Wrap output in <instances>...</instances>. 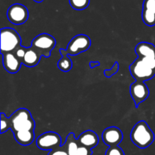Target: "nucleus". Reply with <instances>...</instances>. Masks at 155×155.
I'll return each instance as SVG.
<instances>
[{"instance_id": "412c9836", "label": "nucleus", "mask_w": 155, "mask_h": 155, "mask_svg": "<svg viewBox=\"0 0 155 155\" xmlns=\"http://www.w3.org/2000/svg\"><path fill=\"white\" fill-rule=\"evenodd\" d=\"M48 155H68V153L65 150V149L64 148L63 146L61 145L60 147L50 150L49 153Z\"/></svg>"}, {"instance_id": "b1692460", "label": "nucleus", "mask_w": 155, "mask_h": 155, "mask_svg": "<svg viewBox=\"0 0 155 155\" xmlns=\"http://www.w3.org/2000/svg\"><path fill=\"white\" fill-rule=\"evenodd\" d=\"M33 1L36 2H37V3H40V2H43L44 0H33Z\"/></svg>"}, {"instance_id": "9b49d317", "label": "nucleus", "mask_w": 155, "mask_h": 155, "mask_svg": "<svg viewBox=\"0 0 155 155\" xmlns=\"http://www.w3.org/2000/svg\"><path fill=\"white\" fill-rule=\"evenodd\" d=\"M142 18L144 24L148 27L155 25V0H144Z\"/></svg>"}, {"instance_id": "f03ea898", "label": "nucleus", "mask_w": 155, "mask_h": 155, "mask_svg": "<svg viewBox=\"0 0 155 155\" xmlns=\"http://www.w3.org/2000/svg\"><path fill=\"white\" fill-rule=\"evenodd\" d=\"M9 129L15 139L23 146L30 145L35 139V121L31 112L26 108H19L8 117Z\"/></svg>"}, {"instance_id": "7ed1b4c3", "label": "nucleus", "mask_w": 155, "mask_h": 155, "mask_svg": "<svg viewBox=\"0 0 155 155\" xmlns=\"http://www.w3.org/2000/svg\"><path fill=\"white\" fill-rule=\"evenodd\" d=\"M130 138L135 145L142 149L149 147L154 141V134L145 121L138 122L132 129Z\"/></svg>"}, {"instance_id": "9d476101", "label": "nucleus", "mask_w": 155, "mask_h": 155, "mask_svg": "<svg viewBox=\"0 0 155 155\" xmlns=\"http://www.w3.org/2000/svg\"><path fill=\"white\" fill-rule=\"evenodd\" d=\"M101 138L106 145L112 147L119 145L120 143L123 141L124 135L119 128L116 126H110L103 131Z\"/></svg>"}, {"instance_id": "0eeeda50", "label": "nucleus", "mask_w": 155, "mask_h": 155, "mask_svg": "<svg viewBox=\"0 0 155 155\" xmlns=\"http://www.w3.org/2000/svg\"><path fill=\"white\" fill-rule=\"evenodd\" d=\"M36 146L39 149L45 150L58 148L61 146V137L57 132H44L36 139Z\"/></svg>"}, {"instance_id": "4468645a", "label": "nucleus", "mask_w": 155, "mask_h": 155, "mask_svg": "<svg viewBox=\"0 0 155 155\" xmlns=\"http://www.w3.org/2000/svg\"><path fill=\"white\" fill-rule=\"evenodd\" d=\"M41 57L42 56L31 46L26 47L24 55L21 58V61L22 64H24L25 66L32 68V67H35L39 64Z\"/></svg>"}, {"instance_id": "6e6552de", "label": "nucleus", "mask_w": 155, "mask_h": 155, "mask_svg": "<svg viewBox=\"0 0 155 155\" xmlns=\"http://www.w3.org/2000/svg\"><path fill=\"white\" fill-rule=\"evenodd\" d=\"M7 17L12 24L21 25L28 20V9L24 5L15 3L8 8L7 11Z\"/></svg>"}, {"instance_id": "a211bd4d", "label": "nucleus", "mask_w": 155, "mask_h": 155, "mask_svg": "<svg viewBox=\"0 0 155 155\" xmlns=\"http://www.w3.org/2000/svg\"><path fill=\"white\" fill-rule=\"evenodd\" d=\"M105 155H125L124 150L119 146L109 147L106 150Z\"/></svg>"}, {"instance_id": "1a4fd4ad", "label": "nucleus", "mask_w": 155, "mask_h": 155, "mask_svg": "<svg viewBox=\"0 0 155 155\" xmlns=\"http://www.w3.org/2000/svg\"><path fill=\"white\" fill-rule=\"evenodd\" d=\"M130 95L134 100L136 107H139V105L145 101L150 94L149 89L145 81H136L134 83L130 85Z\"/></svg>"}, {"instance_id": "f8f14e48", "label": "nucleus", "mask_w": 155, "mask_h": 155, "mask_svg": "<svg viewBox=\"0 0 155 155\" xmlns=\"http://www.w3.org/2000/svg\"><path fill=\"white\" fill-rule=\"evenodd\" d=\"M2 56V63L5 69L11 74H15L21 69L22 62L16 57L14 53H5Z\"/></svg>"}, {"instance_id": "6ab92c4d", "label": "nucleus", "mask_w": 155, "mask_h": 155, "mask_svg": "<svg viewBox=\"0 0 155 155\" xmlns=\"http://www.w3.org/2000/svg\"><path fill=\"white\" fill-rule=\"evenodd\" d=\"M1 134L5 133L9 129L8 117L5 115L4 112H1Z\"/></svg>"}, {"instance_id": "f3484780", "label": "nucleus", "mask_w": 155, "mask_h": 155, "mask_svg": "<svg viewBox=\"0 0 155 155\" xmlns=\"http://www.w3.org/2000/svg\"><path fill=\"white\" fill-rule=\"evenodd\" d=\"M70 5L75 10H83L89 6L90 0H69Z\"/></svg>"}, {"instance_id": "4be33fe9", "label": "nucleus", "mask_w": 155, "mask_h": 155, "mask_svg": "<svg viewBox=\"0 0 155 155\" xmlns=\"http://www.w3.org/2000/svg\"><path fill=\"white\" fill-rule=\"evenodd\" d=\"M92 149L88 148V147L81 145V144H80V147H79V150H78V155H92Z\"/></svg>"}, {"instance_id": "423d86ee", "label": "nucleus", "mask_w": 155, "mask_h": 155, "mask_svg": "<svg viewBox=\"0 0 155 155\" xmlns=\"http://www.w3.org/2000/svg\"><path fill=\"white\" fill-rule=\"evenodd\" d=\"M91 44V40L87 35L78 34L71 40L66 50L70 56H77L89 50Z\"/></svg>"}, {"instance_id": "aec40b11", "label": "nucleus", "mask_w": 155, "mask_h": 155, "mask_svg": "<svg viewBox=\"0 0 155 155\" xmlns=\"http://www.w3.org/2000/svg\"><path fill=\"white\" fill-rule=\"evenodd\" d=\"M119 71V63L118 62H115L112 68L110 69H105L104 71V74L106 78H110L114 74H117Z\"/></svg>"}, {"instance_id": "dca6fc26", "label": "nucleus", "mask_w": 155, "mask_h": 155, "mask_svg": "<svg viewBox=\"0 0 155 155\" xmlns=\"http://www.w3.org/2000/svg\"><path fill=\"white\" fill-rule=\"evenodd\" d=\"M59 53L61 55V58L58 62V67L59 69L64 72H68L71 70L73 66V62L69 57V54L66 49H59Z\"/></svg>"}, {"instance_id": "5701e85b", "label": "nucleus", "mask_w": 155, "mask_h": 155, "mask_svg": "<svg viewBox=\"0 0 155 155\" xmlns=\"http://www.w3.org/2000/svg\"><path fill=\"white\" fill-rule=\"evenodd\" d=\"M89 67L91 68H93L95 67H98L100 65V62H97V61H95V62H89Z\"/></svg>"}, {"instance_id": "ddd939ff", "label": "nucleus", "mask_w": 155, "mask_h": 155, "mask_svg": "<svg viewBox=\"0 0 155 155\" xmlns=\"http://www.w3.org/2000/svg\"><path fill=\"white\" fill-rule=\"evenodd\" d=\"M77 141L81 145L92 149L98 145L99 142V138L94 131L86 130L78 137Z\"/></svg>"}, {"instance_id": "f257e3e1", "label": "nucleus", "mask_w": 155, "mask_h": 155, "mask_svg": "<svg viewBox=\"0 0 155 155\" xmlns=\"http://www.w3.org/2000/svg\"><path fill=\"white\" fill-rule=\"evenodd\" d=\"M137 58L130 65L131 75L136 81H146L155 76V46L140 42L135 48Z\"/></svg>"}, {"instance_id": "39448f33", "label": "nucleus", "mask_w": 155, "mask_h": 155, "mask_svg": "<svg viewBox=\"0 0 155 155\" xmlns=\"http://www.w3.org/2000/svg\"><path fill=\"white\" fill-rule=\"evenodd\" d=\"M56 46V40L54 36L46 33H42L33 38L31 47L34 49L41 56L48 58L51 52Z\"/></svg>"}, {"instance_id": "2eb2a0df", "label": "nucleus", "mask_w": 155, "mask_h": 155, "mask_svg": "<svg viewBox=\"0 0 155 155\" xmlns=\"http://www.w3.org/2000/svg\"><path fill=\"white\" fill-rule=\"evenodd\" d=\"M64 148L68 152V155H78V150L80 147V143L76 138L75 135L71 132L67 136L64 144H62Z\"/></svg>"}, {"instance_id": "20e7f679", "label": "nucleus", "mask_w": 155, "mask_h": 155, "mask_svg": "<svg viewBox=\"0 0 155 155\" xmlns=\"http://www.w3.org/2000/svg\"><path fill=\"white\" fill-rule=\"evenodd\" d=\"M21 46V38L19 33L12 27L1 29V54L13 53Z\"/></svg>"}]
</instances>
